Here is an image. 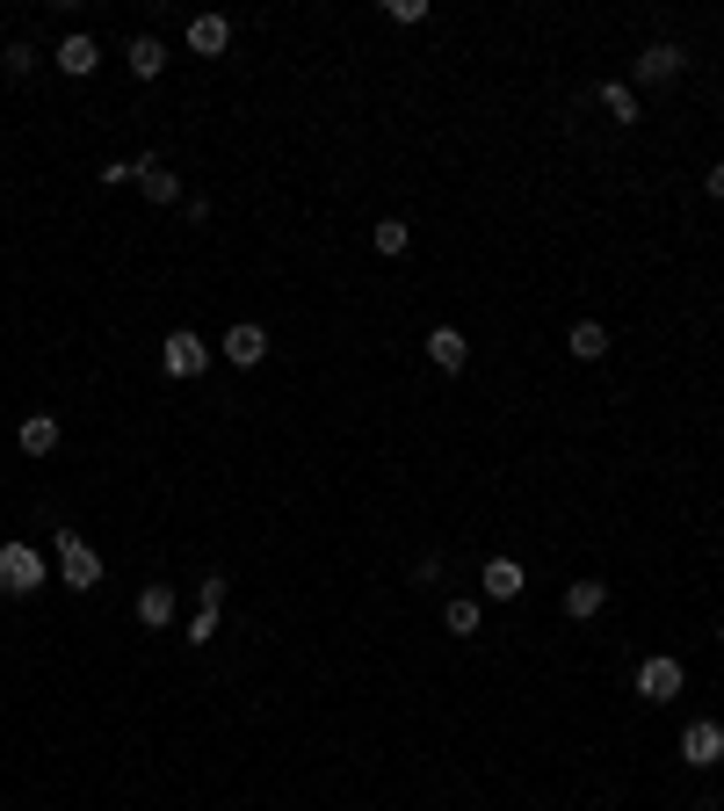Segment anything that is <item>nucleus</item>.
Here are the masks:
<instances>
[{
    "label": "nucleus",
    "mask_w": 724,
    "mask_h": 811,
    "mask_svg": "<svg viewBox=\"0 0 724 811\" xmlns=\"http://www.w3.org/2000/svg\"><path fill=\"white\" fill-rule=\"evenodd\" d=\"M224 44H232V22H224V15H196V22H189V52L218 58Z\"/></svg>",
    "instance_id": "15"
},
{
    "label": "nucleus",
    "mask_w": 724,
    "mask_h": 811,
    "mask_svg": "<svg viewBox=\"0 0 724 811\" xmlns=\"http://www.w3.org/2000/svg\"><path fill=\"white\" fill-rule=\"evenodd\" d=\"M630 681H638L645 703H673L689 673H681V659H673V653H652V659H638V673H630Z\"/></svg>",
    "instance_id": "3"
},
{
    "label": "nucleus",
    "mask_w": 724,
    "mask_h": 811,
    "mask_svg": "<svg viewBox=\"0 0 724 811\" xmlns=\"http://www.w3.org/2000/svg\"><path fill=\"white\" fill-rule=\"evenodd\" d=\"M36 66V52H30V44H8V73H15V80H22V73H30Z\"/></svg>",
    "instance_id": "23"
},
{
    "label": "nucleus",
    "mask_w": 724,
    "mask_h": 811,
    "mask_svg": "<svg viewBox=\"0 0 724 811\" xmlns=\"http://www.w3.org/2000/svg\"><path fill=\"white\" fill-rule=\"evenodd\" d=\"M44 588V558L30 544H0V594H36Z\"/></svg>",
    "instance_id": "4"
},
{
    "label": "nucleus",
    "mask_w": 724,
    "mask_h": 811,
    "mask_svg": "<svg viewBox=\"0 0 724 811\" xmlns=\"http://www.w3.org/2000/svg\"><path fill=\"white\" fill-rule=\"evenodd\" d=\"M131 182L145 189V204H182V174H167L160 160H139V167H131Z\"/></svg>",
    "instance_id": "10"
},
{
    "label": "nucleus",
    "mask_w": 724,
    "mask_h": 811,
    "mask_svg": "<svg viewBox=\"0 0 724 811\" xmlns=\"http://www.w3.org/2000/svg\"><path fill=\"white\" fill-rule=\"evenodd\" d=\"M602 117L630 131V123L645 117V109H638V87H630V80H608V87H602Z\"/></svg>",
    "instance_id": "13"
},
{
    "label": "nucleus",
    "mask_w": 724,
    "mask_h": 811,
    "mask_svg": "<svg viewBox=\"0 0 724 811\" xmlns=\"http://www.w3.org/2000/svg\"><path fill=\"white\" fill-rule=\"evenodd\" d=\"M428 363H435V370H464V363H471V341H464L457 327H435V333H428Z\"/></svg>",
    "instance_id": "11"
},
{
    "label": "nucleus",
    "mask_w": 724,
    "mask_h": 811,
    "mask_svg": "<svg viewBox=\"0 0 724 811\" xmlns=\"http://www.w3.org/2000/svg\"><path fill=\"white\" fill-rule=\"evenodd\" d=\"M602 609H608V588H602V580H572V588H566V616H572V623L602 616Z\"/></svg>",
    "instance_id": "14"
},
{
    "label": "nucleus",
    "mask_w": 724,
    "mask_h": 811,
    "mask_svg": "<svg viewBox=\"0 0 724 811\" xmlns=\"http://www.w3.org/2000/svg\"><path fill=\"white\" fill-rule=\"evenodd\" d=\"M52 66L66 73V80H87V73L102 66V44H95V36H80V30H73L66 44H58V52H52Z\"/></svg>",
    "instance_id": "8"
},
{
    "label": "nucleus",
    "mask_w": 724,
    "mask_h": 811,
    "mask_svg": "<svg viewBox=\"0 0 724 811\" xmlns=\"http://www.w3.org/2000/svg\"><path fill=\"white\" fill-rule=\"evenodd\" d=\"M717 645H724V616H717Z\"/></svg>",
    "instance_id": "25"
},
{
    "label": "nucleus",
    "mask_w": 724,
    "mask_h": 811,
    "mask_svg": "<svg viewBox=\"0 0 724 811\" xmlns=\"http://www.w3.org/2000/svg\"><path fill=\"white\" fill-rule=\"evenodd\" d=\"M160 370H167V377H204V370H210V341H204V333H196V327H174L167 333V341H160Z\"/></svg>",
    "instance_id": "2"
},
{
    "label": "nucleus",
    "mask_w": 724,
    "mask_h": 811,
    "mask_svg": "<svg viewBox=\"0 0 724 811\" xmlns=\"http://www.w3.org/2000/svg\"><path fill=\"white\" fill-rule=\"evenodd\" d=\"M58 572H66V588H73V594H95V588H102V551H95L87 536L58 529Z\"/></svg>",
    "instance_id": "1"
},
{
    "label": "nucleus",
    "mask_w": 724,
    "mask_h": 811,
    "mask_svg": "<svg viewBox=\"0 0 724 811\" xmlns=\"http://www.w3.org/2000/svg\"><path fill=\"white\" fill-rule=\"evenodd\" d=\"M210 631H218V609H196V623H189V645H204Z\"/></svg>",
    "instance_id": "22"
},
{
    "label": "nucleus",
    "mask_w": 724,
    "mask_h": 811,
    "mask_svg": "<svg viewBox=\"0 0 724 811\" xmlns=\"http://www.w3.org/2000/svg\"><path fill=\"white\" fill-rule=\"evenodd\" d=\"M15 449H22V457H52V449H58V420L52 414H30L15 428Z\"/></svg>",
    "instance_id": "12"
},
{
    "label": "nucleus",
    "mask_w": 724,
    "mask_h": 811,
    "mask_svg": "<svg viewBox=\"0 0 724 811\" xmlns=\"http://www.w3.org/2000/svg\"><path fill=\"white\" fill-rule=\"evenodd\" d=\"M442 631H449V638H479V602H449Z\"/></svg>",
    "instance_id": "20"
},
{
    "label": "nucleus",
    "mask_w": 724,
    "mask_h": 811,
    "mask_svg": "<svg viewBox=\"0 0 724 811\" xmlns=\"http://www.w3.org/2000/svg\"><path fill=\"white\" fill-rule=\"evenodd\" d=\"M566 348L580 355V363H602V355H608V327H602V319H580V327L566 333Z\"/></svg>",
    "instance_id": "17"
},
{
    "label": "nucleus",
    "mask_w": 724,
    "mask_h": 811,
    "mask_svg": "<svg viewBox=\"0 0 724 811\" xmlns=\"http://www.w3.org/2000/svg\"><path fill=\"white\" fill-rule=\"evenodd\" d=\"M681 760H689V768H717L724 760V725L717 717H695V725L681 732Z\"/></svg>",
    "instance_id": "5"
},
{
    "label": "nucleus",
    "mask_w": 724,
    "mask_h": 811,
    "mask_svg": "<svg viewBox=\"0 0 724 811\" xmlns=\"http://www.w3.org/2000/svg\"><path fill=\"white\" fill-rule=\"evenodd\" d=\"M370 240H377V254H406V246H414V224H406V218H384Z\"/></svg>",
    "instance_id": "19"
},
{
    "label": "nucleus",
    "mask_w": 724,
    "mask_h": 811,
    "mask_svg": "<svg viewBox=\"0 0 724 811\" xmlns=\"http://www.w3.org/2000/svg\"><path fill=\"white\" fill-rule=\"evenodd\" d=\"M384 15H392V22H406V30H414V22H428V0H392Z\"/></svg>",
    "instance_id": "21"
},
{
    "label": "nucleus",
    "mask_w": 724,
    "mask_h": 811,
    "mask_svg": "<svg viewBox=\"0 0 724 811\" xmlns=\"http://www.w3.org/2000/svg\"><path fill=\"white\" fill-rule=\"evenodd\" d=\"M479 588H485V602H515V594L529 588V572H522L515 558H493V566L479 572Z\"/></svg>",
    "instance_id": "9"
},
{
    "label": "nucleus",
    "mask_w": 724,
    "mask_h": 811,
    "mask_svg": "<svg viewBox=\"0 0 724 811\" xmlns=\"http://www.w3.org/2000/svg\"><path fill=\"white\" fill-rule=\"evenodd\" d=\"M703 189H710V196H717V204H724V167H710V174H703Z\"/></svg>",
    "instance_id": "24"
},
{
    "label": "nucleus",
    "mask_w": 724,
    "mask_h": 811,
    "mask_svg": "<svg viewBox=\"0 0 724 811\" xmlns=\"http://www.w3.org/2000/svg\"><path fill=\"white\" fill-rule=\"evenodd\" d=\"M218 355H224V363H232V370H254L261 355H268V333H261L254 319H240V327H232V333H224V341H218Z\"/></svg>",
    "instance_id": "7"
},
{
    "label": "nucleus",
    "mask_w": 724,
    "mask_h": 811,
    "mask_svg": "<svg viewBox=\"0 0 724 811\" xmlns=\"http://www.w3.org/2000/svg\"><path fill=\"white\" fill-rule=\"evenodd\" d=\"M131 73H139V80H160V73H167V44H160V36H131Z\"/></svg>",
    "instance_id": "18"
},
{
    "label": "nucleus",
    "mask_w": 724,
    "mask_h": 811,
    "mask_svg": "<svg viewBox=\"0 0 724 811\" xmlns=\"http://www.w3.org/2000/svg\"><path fill=\"white\" fill-rule=\"evenodd\" d=\"M681 66H689V52H681V44H645V52H638V87L681 80Z\"/></svg>",
    "instance_id": "6"
},
{
    "label": "nucleus",
    "mask_w": 724,
    "mask_h": 811,
    "mask_svg": "<svg viewBox=\"0 0 724 811\" xmlns=\"http://www.w3.org/2000/svg\"><path fill=\"white\" fill-rule=\"evenodd\" d=\"M139 623H145V631H167V623H174V588H167V580H153V588L139 594Z\"/></svg>",
    "instance_id": "16"
}]
</instances>
